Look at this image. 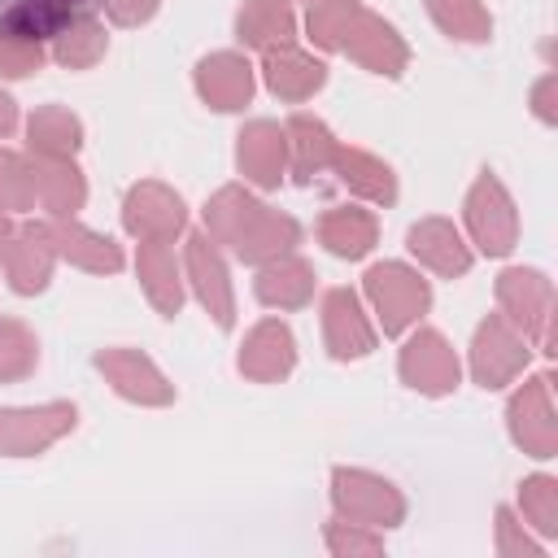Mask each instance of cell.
Wrapping results in <instances>:
<instances>
[{
  "mask_svg": "<svg viewBox=\"0 0 558 558\" xmlns=\"http://www.w3.org/2000/svg\"><path fill=\"white\" fill-rule=\"evenodd\" d=\"M371 296H375L379 310H384V331L405 327V323H410L414 314H423V305H427L423 279H414V275L401 270V266H375V270H371Z\"/></svg>",
  "mask_w": 558,
  "mask_h": 558,
  "instance_id": "obj_1",
  "label": "cell"
},
{
  "mask_svg": "<svg viewBox=\"0 0 558 558\" xmlns=\"http://www.w3.org/2000/svg\"><path fill=\"white\" fill-rule=\"evenodd\" d=\"M471 227H475V235H480V248H488V253H506L510 240H514L510 201H506V192H501L493 179H484V183L475 187V196H471Z\"/></svg>",
  "mask_w": 558,
  "mask_h": 558,
  "instance_id": "obj_2",
  "label": "cell"
},
{
  "mask_svg": "<svg viewBox=\"0 0 558 558\" xmlns=\"http://www.w3.org/2000/svg\"><path fill=\"white\" fill-rule=\"evenodd\" d=\"M83 0H0V31L22 35V39H44L52 35Z\"/></svg>",
  "mask_w": 558,
  "mask_h": 558,
  "instance_id": "obj_3",
  "label": "cell"
},
{
  "mask_svg": "<svg viewBox=\"0 0 558 558\" xmlns=\"http://www.w3.org/2000/svg\"><path fill=\"white\" fill-rule=\"evenodd\" d=\"M405 379H414V388H427V392L453 388L458 362H453V353L445 349L440 336H418V340L405 349Z\"/></svg>",
  "mask_w": 558,
  "mask_h": 558,
  "instance_id": "obj_4",
  "label": "cell"
},
{
  "mask_svg": "<svg viewBox=\"0 0 558 558\" xmlns=\"http://www.w3.org/2000/svg\"><path fill=\"white\" fill-rule=\"evenodd\" d=\"M201 92L214 109H240L248 100V65L240 57H214L201 65Z\"/></svg>",
  "mask_w": 558,
  "mask_h": 558,
  "instance_id": "obj_5",
  "label": "cell"
},
{
  "mask_svg": "<svg viewBox=\"0 0 558 558\" xmlns=\"http://www.w3.org/2000/svg\"><path fill=\"white\" fill-rule=\"evenodd\" d=\"M240 166L262 179V183H279V157H283V140L270 122H257L248 135H240Z\"/></svg>",
  "mask_w": 558,
  "mask_h": 558,
  "instance_id": "obj_6",
  "label": "cell"
},
{
  "mask_svg": "<svg viewBox=\"0 0 558 558\" xmlns=\"http://www.w3.org/2000/svg\"><path fill=\"white\" fill-rule=\"evenodd\" d=\"M323 240L331 244V253H340V257H357V253L371 248V240H375V222H371L366 214H357V209H340V214H331V218L323 222Z\"/></svg>",
  "mask_w": 558,
  "mask_h": 558,
  "instance_id": "obj_7",
  "label": "cell"
},
{
  "mask_svg": "<svg viewBox=\"0 0 558 558\" xmlns=\"http://www.w3.org/2000/svg\"><path fill=\"white\" fill-rule=\"evenodd\" d=\"M410 244H414V253H423L427 262H436L440 270H466V253L458 248V235L445 227V222H423V227H414L410 231Z\"/></svg>",
  "mask_w": 558,
  "mask_h": 558,
  "instance_id": "obj_8",
  "label": "cell"
},
{
  "mask_svg": "<svg viewBox=\"0 0 558 558\" xmlns=\"http://www.w3.org/2000/svg\"><path fill=\"white\" fill-rule=\"evenodd\" d=\"M327 327H340L344 336H336V353L344 357V353H366L371 349V331L362 327V318H357V305H353V296L349 292H331L327 296Z\"/></svg>",
  "mask_w": 558,
  "mask_h": 558,
  "instance_id": "obj_9",
  "label": "cell"
},
{
  "mask_svg": "<svg viewBox=\"0 0 558 558\" xmlns=\"http://www.w3.org/2000/svg\"><path fill=\"white\" fill-rule=\"evenodd\" d=\"M432 13L440 17L445 31L462 35V39H484L488 35V22H484L475 0H432Z\"/></svg>",
  "mask_w": 558,
  "mask_h": 558,
  "instance_id": "obj_10",
  "label": "cell"
},
{
  "mask_svg": "<svg viewBox=\"0 0 558 558\" xmlns=\"http://www.w3.org/2000/svg\"><path fill=\"white\" fill-rule=\"evenodd\" d=\"M9 122H13V100L0 96V131H9Z\"/></svg>",
  "mask_w": 558,
  "mask_h": 558,
  "instance_id": "obj_11",
  "label": "cell"
}]
</instances>
